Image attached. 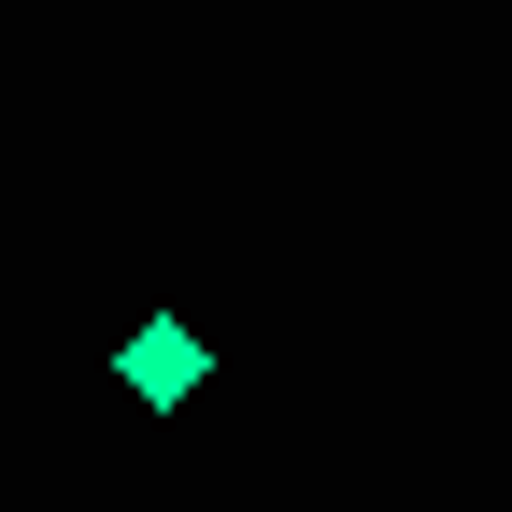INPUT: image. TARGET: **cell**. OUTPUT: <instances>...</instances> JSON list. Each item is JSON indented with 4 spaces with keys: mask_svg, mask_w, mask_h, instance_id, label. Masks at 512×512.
Segmentation results:
<instances>
[{
    "mask_svg": "<svg viewBox=\"0 0 512 512\" xmlns=\"http://www.w3.org/2000/svg\"><path fill=\"white\" fill-rule=\"evenodd\" d=\"M114 370H128V399H143V413H171V399H200V370H214V356H200V328H185V313H143Z\"/></svg>",
    "mask_w": 512,
    "mask_h": 512,
    "instance_id": "obj_1",
    "label": "cell"
}]
</instances>
